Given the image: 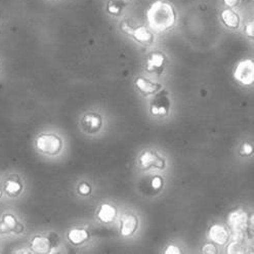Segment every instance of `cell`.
<instances>
[{
    "label": "cell",
    "instance_id": "6da1fadb",
    "mask_svg": "<svg viewBox=\"0 0 254 254\" xmlns=\"http://www.w3.org/2000/svg\"><path fill=\"white\" fill-rule=\"evenodd\" d=\"M176 21L173 8L164 1L155 2L148 11V22L152 29L156 31H165L171 28Z\"/></svg>",
    "mask_w": 254,
    "mask_h": 254
},
{
    "label": "cell",
    "instance_id": "ffe728a7",
    "mask_svg": "<svg viewBox=\"0 0 254 254\" xmlns=\"http://www.w3.org/2000/svg\"><path fill=\"white\" fill-rule=\"evenodd\" d=\"M152 188L156 190H160L162 187H163V180L161 179V177H155L153 180H152Z\"/></svg>",
    "mask_w": 254,
    "mask_h": 254
},
{
    "label": "cell",
    "instance_id": "ac0fdd59",
    "mask_svg": "<svg viewBox=\"0 0 254 254\" xmlns=\"http://www.w3.org/2000/svg\"><path fill=\"white\" fill-rule=\"evenodd\" d=\"M247 221V214L241 209L236 210L229 215V225L234 228H239Z\"/></svg>",
    "mask_w": 254,
    "mask_h": 254
},
{
    "label": "cell",
    "instance_id": "ba28073f",
    "mask_svg": "<svg viewBox=\"0 0 254 254\" xmlns=\"http://www.w3.org/2000/svg\"><path fill=\"white\" fill-rule=\"evenodd\" d=\"M138 227V219L133 214H125L121 218L120 233L123 237H129L134 234Z\"/></svg>",
    "mask_w": 254,
    "mask_h": 254
},
{
    "label": "cell",
    "instance_id": "2e32d148",
    "mask_svg": "<svg viewBox=\"0 0 254 254\" xmlns=\"http://www.w3.org/2000/svg\"><path fill=\"white\" fill-rule=\"evenodd\" d=\"M18 225V220L12 214H4L0 220V234L13 233L15 226Z\"/></svg>",
    "mask_w": 254,
    "mask_h": 254
},
{
    "label": "cell",
    "instance_id": "83f0119b",
    "mask_svg": "<svg viewBox=\"0 0 254 254\" xmlns=\"http://www.w3.org/2000/svg\"><path fill=\"white\" fill-rule=\"evenodd\" d=\"M1 196H2V190L0 189V198H1Z\"/></svg>",
    "mask_w": 254,
    "mask_h": 254
},
{
    "label": "cell",
    "instance_id": "7c38bea8",
    "mask_svg": "<svg viewBox=\"0 0 254 254\" xmlns=\"http://www.w3.org/2000/svg\"><path fill=\"white\" fill-rule=\"evenodd\" d=\"M123 29L127 33L132 35L134 39L140 43H150L153 40V35L151 32L145 27H138L136 29H131L127 26H123Z\"/></svg>",
    "mask_w": 254,
    "mask_h": 254
},
{
    "label": "cell",
    "instance_id": "5bb4252c",
    "mask_svg": "<svg viewBox=\"0 0 254 254\" xmlns=\"http://www.w3.org/2000/svg\"><path fill=\"white\" fill-rule=\"evenodd\" d=\"M117 215L116 208L113 205L105 203L101 206V208L98 213V217L102 222H105V224H110L115 220Z\"/></svg>",
    "mask_w": 254,
    "mask_h": 254
},
{
    "label": "cell",
    "instance_id": "30bf717a",
    "mask_svg": "<svg viewBox=\"0 0 254 254\" xmlns=\"http://www.w3.org/2000/svg\"><path fill=\"white\" fill-rule=\"evenodd\" d=\"M23 183L18 176H10L4 182V192L9 197H17L23 190Z\"/></svg>",
    "mask_w": 254,
    "mask_h": 254
},
{
    "label": "cell",
    "instance_id": "603a6c76",
    "mask_svg": "<svg viewBox=\"0 0 254 254\" xmlns=\"http://www.w3.org/2000/svg\"><path fill=\"white\" fill-rule=\"evenodd\" d=\"M165 253L166 254H181V249L177 246H173V245H170L166 248L165 250Z\"/></svg>",
    "mask_w": 254,
    "mask_h": 254
},
{
    "label": "cell",
    "instance_id": "52a82bcc",
    "mask_svg": "<svg viewBox=\"0 0 254 254\" xmlns=\"http://www.w3.org/2000/svg\"><path fill=\"white\" fill-rule=\"evenodd\" d=\"M135 86L144 97L156 94L161 88V84L154 83L145 77H138L135 80Z\"/></svg>",
    "mask_w": 254,
    "mask_h": 254
},
{
    "label": "cell",
    "instance_id": "3957f363",
    "mask_svg": "<svg viewBox=\"0 0 254 254\" xmlns=\"http://www.w3.org/2000/svg\"><path fill=\"white\" fill-rule=\"evenodd\" d=\"M234 76L243 85H250L254 81V65L251 60H245L238 64Z\"/></svg>",
    "mask_w": 254,
    "mask_h": 254
},
{
    "label": "cell",
    "instance_id": "484cf974",
    "mask_svg": "<svg viewBox=\"0 0 254 254\" xmlns=\"http://www.w3.org/2000/svg\"><path fill=\"white\" fill-rule=\"evenodd\" d=\"M23 231H24V226L21 225V224H19V222H18V225L15 226V228H14V230H13V233H14V234H21Z\"/></svg>",
    "mask_w": 254,
    "mask_h": 254
},
{
    "label": "cell",
    "instance_id": "9c48e42d",
    "mask_svg": "<svg viewBox=\"0 0 254 254\" xmlns=\"http://www.w3.org/2000/svg\"><path fill=\"white\" fill-rule=\"evenodd\" d=\"M53 248V244L50 238L44 236H35L31 241V250L38 254L50 253Z\"/></svg>",
    "mask_w": 254,
    "mask_h": 254
},
{
    "label": "cell",
    "instance_id": "44dd1931",
    "mask_svg": "<svg viewBox=\"0 0 254 254\" xmlns=\"http://www.w3.org/2000/svg\"><path fill=\"white\" fill-rule=\"evenodd\" d=\"M252 152H253V147L250 144H243L240 149V154L242 156H250L252 155Z\"/></svg>",
    "mask_w": 254,
    "mask_h": 254
},
{
    "label": "cell",
    "instance_id": "7a4b0ae2",
    "mask_svg": "<svg viewBox=\"0 0 254 254\" xmlns=\"http://www.w3.org/2000/svg\"><path fill=\"white\" fill-rule=\"evenodd\" d=\"M36 148L37 150L45 155L55 156L58 155L63 148V140L60 136L53 133L40 134L36 138Z\"/></svg>",
    "mask_w": 254,
    "mask_h": 254
},
{
    "label": "cell",
    "instance_id": "d4e9b609",
    "mask_svg": "<svg viewBox=\"0 0 254 254\" xmlns=\"http://www.w3.org/2000/svg\"><path fill=\"white\" fill-rule=\"evenodd\" d=\"M253 30H254V28H253V23L252 22L249 23L248 25H246V34L248 36L253 37Z\"/></svg>",
    "mask_w": 254,
    "mask_h": 254
},
{
    "label": "cell",
    "instance_id": "4316f807",
    "mask_svg": "<svg viewBox=\"0 0 254 254\" xmlns=\"http://www.w3.org/2000/svg\"><path fill=\"white\" fill-rule=\"evenodd\" d=\"M224 1L227 5H230V6H234L238 3V0H224Z\"/></svg>",
    "mask_w": 254,
    "mask_h": 254
},
{
    "label": "cell",
    "instance_id": "d6986e66",
    "mask_svg": "<svg viewBox=\"0 0 254 254\" xmlns=\"http://www.w3.org/2000/svg\"><path fill=\"white\" fill-rule=\"evenodd\" d=\"M90 190H91L90 186H89V185H87V184H85V183L81 184L80 186H79V188H78V192H79V194H80V195H83V196H87V195H89Z\"/></svg>",
    "mask_w": 254,
    "mask_h": 254
},
{
    "label": "cell",
    "instance_id": "277c9868",
    "mask_svg": "<svg viewBox=\"0 0 254 254\" xmlns=\"http://www.w3.org/2000/svg\"><path fill=\"white\" fill-rule=\"evenodd\" d=\"M139 164L142 169L157 168L163 170L166 167V160L159 153L153 151H146L139 157Z\"/></svg>",
    "mask_w": 254,
    "mask_h": 254
},
{
    "label": "cell",
    "instance_id": "5b68a950",
    "mask_svg": "<svg viewBox=\"0 0 254 254\" xmlns=\"http://www.w3.org/2000/svg\"><path fill=\"white\" fill-rule=\"evenodd\" d=\"M170 99L166 91H161L155 95L151 103V113L154 116H166L170 110Z\"/></svg>",
    "mask_w": 254,
    "mask_h": 254
},
{
    "label": "cell",
    "instance_id": "8992f818",
    "mask_svg": "<svg viewBox=\"0 0 254 254\" xmlns=\"http://www.w3.org/2000/svg\"><path fill=\"white\" fill-rule=\"evenodd\" d=\"M103 124L102 116L98 113H87L86 115L83 116L82 118V126L86 132L88 133H95L98 132Z\"/></svg>",
    "mask_w": 254,
    "mask_h": 254
},
{
    "label": "cell",
    "instance_id": "7402d4cb",
    "mask_svg": "<svg viewBox=\"0 0 254 254\" xmlns=\"http://www.w3.org/2000/svg\"><path fill=\"white\" fill-rule=\"evenodd\" d=\"M202 251H203V253H211V254L217 252V251H216V247H215L214 244H212V243L206 244V245L203 247Z\"/></svg>",
    "mask_w": 254,
    "mask_h": 254
},
{
    "label": "cell",
    "instance_id": "cb8c5ba5",
    "mask_svg": "<svg viewBox=\"0 0 254 254\" xmlns=\"http://www.w3.org/2000/svg\"><path fill=\"white\" fill-rule=\"evenodd\" d=\"M108 11L113 14H118L120 12V7H118L114 3H110V5L108 6Z\"/></svg>",
    "mask_w": 254,
    "mask_h": 254
},
{
    "label": "cell",
    "instance_id": "8fae6325",
    "mask_svg": "<svg viewBox=\"0 0 254 254\" xmlns=\"http://www.w3.org/2000/svg\"><path fill=\"white\" fill-rule=\"evenodd\" d=\"M229 232L224 226L214 225L209 230V238L210 240L216 244L224 245L229 240Z\"/></svg>",
    "mask_w": 254,
    "mask_h": 254
},
{
    "label": "cell",
    "instance_id": "e0dca14e",
    "mask_svg": "<svg viewBox=\"0 0 254 254\" xmlns=\"http://www.w3.org/2000/svg\"><path fill=\"white\" fill-rule=\"evenodd\" d=\"M221 20L227 27L232 29H236L240 25L239 15L231 9H226L221 12Z\"/></svg>",
    "mask_w": 254,
    "mask_h": 254
},
{
    "label": "cell",
    "instance_id": "4fadbf2b",
    "mask_svg": "<svg viewBox=\"0 0 254 254\" xmlns=\"http://www.w3.org/2000/svg\"><path fill=\"white\" fill-rule=\"evenodd\" d=\"M165 64V58L160 53H154L147 62V70L149 72H161Z\"/></svg>",
    "mask_w": 254,
    "mask_h": 254
},
{
    "label": "cell",
    "instance_id": "9a60e30c",
    "mask_svg": "<svg viewBox=\"0 0 254 254\" xmlns=\"http://www.w3.org/2000/svg\"><path fill=\"white\" fill-rule=\"evenodd\" d=\"M89 238V234L84 229H73L68 233V240L73 245H80L86 242Z\"/></svg>",
    "mask_w": 254,
    "mask_h": 254
}]
</instances>
